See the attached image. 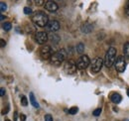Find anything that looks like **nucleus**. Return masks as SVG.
I'll return each mask as SVG.
<instances>
[{
  "label": "nucleus",
  "instance_id": "3",
  "mask_svg": "<svg viewBox=\"0 0 129 121\" xmlns=\"http://www.w3.org/2000/svg\"><path fill=\"white\" fill-rule=\"evenodd\" d=\"M66 57H67V54H66L64 50H60L53 54V56L51 58V64L55 67H60L64 63Z\"/></svg>",
  "mask_w": 129,
  "mask_h": 121
},
{
  "label": "nucleus",
  "instance_id": "20",
  "mask_svg": "<svg viewBox=\"0 0 129 121\" xmlns=\"http://www.w3.org/2000/svg\"><path fill=\"white\" fill-rule=\"evenodd\" d=\"M6 9H7V5H6L4 2H1V3H0V11L3 12V11H5Z\"/></svg>",
  "mask_w": 129,
  "mask_h": 121
},
{
  "label": "nucleus",
  "instance_id": "5",
  "mask_svg": "<svg viewBox=\"0 0 129 121\" xmlns=\"http://www.w3.org/2000/svg\"><path fill=\"white\" fill-rule=\"evenodd\" d=\"M89 64H90V60H89L88 56L82 55L77 63V67H78L79 70H84L89 66Z\"/></svg>",
  "mask_w": 129,
  "mask_h": 121
},
{
  "label": "nucleus",
  "instance_id": "4",
  "mask_svg": "<svg viewBox=\"0 0 129 121\" xmlns=\"http://www.w3.org/2000/svg\"><path fill=\"white\" fill-rule=\"evenodd\" d=\"M114 67H115V70L118 72V73H123L126 69V62L124 60V57L123 56H119L116 62L114 64Z\"/></svg>",
  "mask_w": 129,
  "mask_h": 121
},
{
  "label": "nucleus",
  "instance_id": "24",
  "mask_svg": "<svg viewBox=\"0 0 129 121\" xmlns=\"http://www.w3.org/2000/svg\"><path fill=\"white\" fill-rule=\"evenodd\" d=\"M125 14L129 17V1L126 3V5H125Z\"/></svg>",
  "mask_w": 129,
  "mask_h": 121
},
{
  "label": "nucleus",
  "instance_id": "1",
  "mask_svg": "<svg viewBox=\"0 0 129 121\" xmlns=\"http://www.w3.org/2000/svg\"><path fill=\"white\" fill-rule=\"evenodd\" d=\"M32 21L36 26L41 27V28L46 27V26L48 25V23L50 22V21H49L48 15H47L45 12H43V11H37V12L33 15Z\"/></svg>",
  "mask_w": 129,
  "mask_h": 121
},
{
  "label": "nucleus",
  "instance_id": "23",
  "mask_svg": "<svg viewBox=\"0 0 129 121\" xmlns=\"http://www.w3.org/2000/svg\"><path fill=\"white\" fill-rule=\"evenodd\" d=\"M45 121H54L53 120V117L51 114H46L45 115Z\"/></svg>",
  "mask_w": 129,
  "mask_h": 121
},
{
  "label": "nucleus",
  "instance_id": "27",
  "mask_svg": "<svg viewBox=\"0 0 129 121\" xmlns=\"http://www.w3.org/2000/svg\"><path fill=\"white\" fill-rule=\"evenodd\" d=\"M43 3H44L43 0H38V1H36V4H37V5H42Z\"/></svg>",
  "mask_w": 129,
  "mask_h": 121
},
{
  "label": "nucleus",
  "instance_id": "28",
  "mask_svg": "<svg viewBox=\"0 0 129 121\" xmlns=\"http://www.w3.org/2000/svg\"><path fill=\"white\" fill-rule=\"evenodd\" d=\"M5 45H6V42H5L3 39H1V48H3Z\"/></svg>",
  "mask_w": 129,
  "mask_h": 121
},
{
  "label": "nucleus",
  "instance_id": "25",
  "mask_svg": "<svg viewBox=\"0 0 129 121\" xmlns=\"http://www.w3.org/2000/svg\"><path fill=\"white\" fill-rule=\"evenodd\" d=\"M20 121H26V116H25V114H23V113L20 114Z\"/></svg>",
  "mask_w": 129,
  "mask_h": 121
},
{
  "label": "nucleus",
  "instance_id": "9",
  "mask_svg": "<svg viewBox=\"0 0 129 121\" xmlns=\"http://www.w3.org/2000/svg\"><path fill=\"white\" fill-rule=\"evenodd\" d=\"M48 39V35H47L46 32H38L35 35V40L40 45H44L45 43H47Z\"/></svg>",
  "mask_w": 129,
  "mask_h": 121
},
{
  "label": "nucleus",
  "instance_id": "18",
  "mask_svg": "<svg viewBox=\"0 0 129 121\" xmlns=\"http://www.w3.org/2000/svg\"><path fill=\"white\" fill-rule=\"evenodd\" d=\"M79 111V108L77 107V106H74V107H72V108H70L69 109V113L70 114H72V115H75V114H77V112Z\"/></svg>",
  "mask_w": 129,
  "mask_h": 121
},
{
  "label": "nucleus",
  "instance_id": "12",
  "mask_svg": "<svg viewBox=\"0 0 129 121\" xmlns=\"http://www.w3.org/2000/svg\"><path fill=\"white\" fill-rule=\"evenodd\" d=\"M81 30L84 34H88V33H90L91 31L93 30V26L91 24H89V23H84L81 27Z\"/></svg>",
  "mask_w": 129,
  "mask_h": 121
},
{
  "label": "nucleus",
  "instance_id": "6",
  "mask_svg": "<svg viewBox=\"0 0 129 121\" xmlns=\"http://www.w3.org/2000/svg\"><path fill=\"white\" fill-rule=\"evenodd\" d=\"M64 70L66 72V74L68 75H74L76 74L77 70H78V67H77V64H75V62L73 60H69L64 64Z\"/></svg>",
  "mask_w": 129,
  "mask_h": 121
},
{
  "label": "nucleus",
  "instance_id": "8",
  "mask_svg": "<svg viewBox=\"0 0 129 121\" xmlns=\"http://www.w3.org/2000/svg\"><path fill=\"white\" fill-rule=\"evenodd\" d=\"M40 56H41V58H42L43 60H49V59L51 60V58H52V56H53L51 47L47 45L42 47V48L40 49Z\"/></svg>",
  "mask_w": 129,
  "mask_h": 121
},
{
  "label": "nucleus",
  "instance_id": "16",
  "mask_svg": "<svg viewBox=\"0 0 129 121\" xmlns=\"http://www.w3.org/2000/svg\"><path fill=\"white\" fill-rule=\"evenodd\" d=\"M83 51H84V45H83L82 43H79V44L77 45V52H78L79 54H82Z\"/></svg>",
  "mask_w": 129,
  "mask_h": 121
},
{
  "label": "nucleus",
  "instance_id": "19",
  "mask_svg": "<svg viewBox=\"0 0 129 121\" xmlns=\"http://www.w3.org/2000/svg\"><path fill=\"white\" fill-rule=\"evenodd\" d=\"M21 103H22L23 106L28 105V99H27V97L25 95H22V97H21Z\"/></svg>",
  "mask_w": 129,
  "mask_h": 121
},
{
  "label": "nucleus",
  "instance_id": "2",
  "mask_svg": "<svg viewBox=\"0 0 129 121\" xmlns=\"http://www.w3.org/2000/svg\"><path fill=\"white\" fill-rule=\"evenodd\" d=\"M115 62H116V49L113 47H110L105 54L104 65H105V67L110 68L115 64Z\"/></svg>",
  "mask_w": 129,
  "mask_h": 121
},
{
  "label": "nucleus",
  "instance_id": "13",
  "mask_svg": "<svg viewBox=\"0 0 129 121\" xmlns=\"http://www.w3.org/2000/svg\"><path fill=\"white\" fill-rule=\"evenodd\" d=\"M110 99L113 103H119L121 100H122V96L119 94V93H112L111 96H110Z\"/></svg>",
  "mask_w": 129,
  "mask_h": 121
},
{
  "label": "nucleus",
  "instance_id": "21",
  "mask_svg": "<svg viewBox=\"0 0 129 121\" xmlns=\"http://www.w3.org/2000/svg\"><path fill=\"white\" fill-rule=\"evenodd\" d=\"M24 13H25L26 15H30V14L32 13V9L29 8V7H25V8H24Z\"/></svg>",
  "mask_w": 129,
  "mask_h": 121
},
{
  "label": "nucleus",
  "instance_id": "10",
  "mask_svg": "<svg viewBox=\"0 0 129 121\" xmlns=\"http://www.w3.org/2000/svg\"><path fill=\"white\" fill-rule=\"evenodd\" d=\"M60 27H61V25H60V23L58 21L52 20V21L49 22L48 25L46 26V29L50 31V32H56V31L60 30Z\"/></svg>",
  "mask_w": 129,
  "mask_h": 121
},
{
  "label": "nucleus",
  "instance_id": "30",
  "mask_svg": "<svg viewBox=\"0 0 129 121\" xmlns=\"http://www.w3.org/2000/svg\"><path fill=\"white\" fill-rule=\"evenodd\" d=\"M127 95H128V96H129V88H128V89H127Z\"/></svg>",
  "mask_w": 129,
  "mask_h": 121
},
{
  "label": "nucleus",
  "instance_id": "11",
  "mask_svg": "<svg viewBox=\"0 0 129 121\" xmlns=\"http://www.w3.org/2000/svg\"><path fill=\"white\" fill-rule=\"evenodd\" d=\"M45 8L50 12H56L58 10V5L55 1H47L45 4Z\"/></svg>",
  "mask_w": 129,
  "mask_h": 121
},
{
  "label": "nucleus",
  "instance_id": "14",
  "mask_svg": "<svg viewBox=\"0 0 129 121\" xmlns=\"http://www.w3.org/2000/svg\"><path fill=\"white\" fill-rule=\"evenodd\" d=\"M30 101H31V103H32V105L35 107V108H39V103L36 101V98H35V95H34V93L33 92H30Z\"/></svg>",
  "mask_w": 129,
  "mask_h": 121
},
{
  "label": "nucleus",
  "instance_id": "26",
  "mask_svg": "<svg viewBox=\"0 0 129 121\" xmlns=\"http://www.w3.org/2000/svg\"><path fill=\"white\" fill-rule=\"evenodd\" d=\"M0 95H1V96H4V95H5V88H4V87H2V88L0 89Z\"/></svg>",
  "mask_w": 129,
  "mask_h": 121
},
{
  "label": "nucleus",
  "instance_id": "15",
  "mask_svg": "<svg viewBox=\"0 0 129 121\" xmlns=\"http://www.w3.org/2000/svg\"><path fill=\"white\" fill-rule=\"evenodd\" d=\"M123 54H124V57L129 60V43H125L123 46Z\"/></svg>",
  "mask_w": 129,
  "mask_h": 121
},
{
  "label": "nucleus",
  "instance_id": "7",
  "mask_svg": "<svg viewBox=\"0 0 129 121\" xmlns=\"http://www.w3.org/2000/svg\"><path fill=\"white\" fill-rule=\"evenodd\" d=\"M103 64H104V60H102L101 58H95L91 64V73L96 74L98 72H100Z\"/></svg>",
  "mask_w": 129,
  "mask_h": 121
},
{
  "label": "nucleus",
  "instance_id": "22",
  "mask_svg": "<svg viewBox=\"0 0 129 121\" xmlns=\"http://www.w3.org/2000/svg\"><path fill=\"white\" fill-rule=\"evenodd\" d=\"M100 113H101V109H100V108H96V109L93 111V113H92V114H93L94 116H98Z\"/></svg>",
  "mask_w": 129,
  "mask_h": 121
},
{
  "label": "nucleus",
  "instance_id": "31",
  "mask_svg": "<svg viewBox=\"0 0 129 121\" xmlns=\"http://www.w3.org/2000/svg\"><path fill=\"white\" fill-rule=\"evenodd\" d=\"M5 121H10L9 119H5Z\"/></svg>",
  "mask_w": 129,
  "mask_h": 121
},
{
  "label": "nucleus",
  "instance_id": "29",
  "mask_svg": "<svg viewBox=\"0 0 129 121\" xmlns=\"http://www.w3.org/2000/svg\"><path fill=\"white\" fill-rule=\"evenodd\" d=\"M0 18H1L0 20H4V16H3V15H1V17H0Z\"/></svg>",
  "mask_w": 129,
  "mask_h": 121
},
{
  "label": "nucleus",
  "instance_id": "17",
  "mask_svg": "<svg viewBox=\"0 0 129 121\" xmlns=\"http://www.w3.org/2000/svg\"><path fill=\"white\" fill-rule=\"evenodd\" d=\"M2 27H3V29L5 31H9L11 30V28H12V24L10 22H5V23H3Z\"/></svg>",
  "mask_w": 129,
  "mask_h": 121
}]
</instances>
